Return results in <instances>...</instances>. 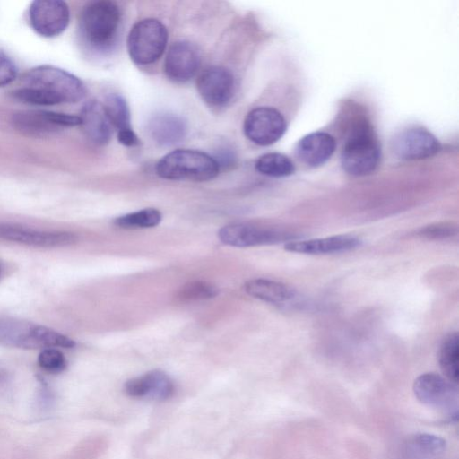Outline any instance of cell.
I'll return each mask as SVG.
<instances>
[{
  "instance_id": "obj_19",
  "label": "cell",
  "mask_w": 459,
  "mask_h": 459,
  "mask_svg": "<svg viewBox=\"0 0 459 459\" xmlns=\"http://www.w3.org/2000/svg\"><path fill=\"white\" fill-rule=\"evenodd\" d=\"M86 135L97 144H106L112 134V126L107 117L103 104L90 100L84 104L79 116Z\"/></svg>"
},
{
  "instance_id": "obj_24",
  "label": "cell",
  "mask_w": 459,
  "mask_h": 459,
  "mask_svg": "<svg viewBox=\"0 0 459 459\" xmlns=\"http://www.w3.org/2000/svg\"><path fill=\"white\" fill-rule=\"evenodd\" d=\"M255 169L265 176L281 178L291 175L295 167L284 154L269 152L258 158L255 162Z\"/></svg>"
},
{
  "instance_id": "obj_30",
  "label": "cell",
  "mask_w": 459,
  "mask_h": 459,
  "mask_svg": "<svg viewBox=\"0 0 459 459\" xmlns=\"http://www.w3.org/2000/svg\"><path fill=\"white\" fill-rule=\"evenodd\" d=\"M17 67L13 60L0 50V87L13 82L17 77Z\"/></svg>"
},
{
  "instance_id": "obj_29",
  "label": "cell",
  "mask_w": 459,
  "mask_h": 459,
  "mask_svg": "<svg viewBox=\"0 0 459 459\" xmlns=\"http://www.w3.org/2000/svg\"><path fill=\"white\" fill-rule=\"evenodd\" d=\"M457 234V226L449 222L437 223L421 228L418 235L429 239H440Z\"/></svg>"
},
{
  "instance_id": "obj_18",
  "label": "cell",
  "mask_w": 459,
  "mask_h": 459,
  "mask_svg": "<svg viewBox=\"0 0 459 459\" xmlns=\"http://www.w3.org/2000/svg\"><path fill=\"white\" fill-rule=\"evenodd\" d=\"M334 138L325 132H316L304 136L297 145V154L308 166L324 164L334 152Z\"/></svg>"
},
{
  "instance_id": "obj_6",
  "label": "cell",
  "mask_w": 459,
  "mask_h": 459,
  "mask_svg": "<svg viewBox=\"0 0 459 459\" xmlns=\"http://www.w3.org/2000/svg\"><path fill=\"white\" fill-rule=\"evenodd\" d=\"M168 41L166 27L157 19L137 22L127 38V50L134 63L146 65L157 61L164 52Z\"/></svg>"
},
{
  "instance_id": "obj_8",
  "label": "cell",
  "mask_w": 459,
  "mask_h": 459,
  "mask_svg": "<svg viewBox=\"0 0 459 459\" xmlns=\"http://www.w3.org/2000/svg\"><path fill=\"white\" fill-rule=\"evenodd\" d=\"M220 240L228 246L248 247L287 241L293 235L281 229L248 223L225 225L218 231Z\"/></svg>"
},
{
  "instance_id": "obj_28",
  "label": "cell",
  "mask_w": 459,
  "mask_h": 459,
  "mask_svg": "<svg viewBox=\"0 0 459 459\" xmlns=\"http://www.w3.org/2000/svg\"><path fill=\"white\" fill-rule=\"evenodd\" d=\"M38 363L41 368L49 373H60L66 367L64 354L56 348H47L40 351Z\"/></svg>"
},
{
  "instance_id": "obj_15",
  "label": "cell",
  "mask_w": 459,
  "mask_h": 459,
  "mask_svg": "<svg viewBox=\"0 0 459 459\" xmlns=\"http://www.w3.org/2000/svg\"><path fill=\"white\" fill-rule=\"evenodd\" d=\"M395 154L404 160H420L433 156L440 150L437 138L423 128H410L400 132L394 139Z\"/></svg>"
},
{
  "instance_id": "obj_11",
  "label": "cell",
  "mask_w": 459,
  "mask_h": 459,
  "mask_svg": "<svg viewBox=\"0 0 459 459\" xmlns=\"http://www.w3.org/2000/svg\"><path fill=\"white\" fill-rule=\"evenodd\" d=\"M30 22L40 36L52 38L60 35L68 26L70 11L60 0H37L29 10Z\"/></svg>"
},
{
  "instance_id": "obj_21",
  "label": "cell",
  "mask_w": 459,
  "mask_h": 459,
  "mask_svg": "<svg viewBox=\"0 0 459 459\" xmlns=\"http://www.w3.org/2000/svg\"><path fill=\"white\" fill-rule=\"evenodd\" d=\"M244 290L249 296L274 305L286 304L295 298V290L289 285L266 279L250 280Z\"/></svg>"
},
{
  "instance_id": "obj_22",
  "label": "cell",
  "mask_w": 459,
  "mask_h": 459,
  "mask_svg": "<svg viewBox=\"0 0 459 459\" xmlns=\"http://www.w3.org/2000/svg\"><path fill=\"white\" fill-rule=\"evenodd\" d=\"M458 361H459V337L458 333H451L443 340L439 353L438 363L446 378L457 384L458 382Z\"/></svg>"
},
{
  "instance_id": "obj_31",
  "label": "cell",
  "mask_w": 459,
  "mask_h": 459,
  "mask_svg": "<svg viewBox=\"0 0 459 459\" xmlns=\"http://www.w3.org/2000/svg\"><path fill=\"white\" fill-rule=\"evenodd\" d=\"M119 143L125 146L132 147L139 144V139L133 129H126L117 133Z\"/></svg>"
},
{
  "instance_id": "obj_17",
  "label": "cell",
  "mask_w": 459,
  "mask_h": 459,
  "mask_svg": "<svg viewBox=\"0 0 459 459\" xmlns=\"http://www.w3.org/2000/svg\"><path fill=\"white\" fill-rule=\"evenodd\" d=\"M361 245V239L354 235L341 234L322 238L290 241L284 248L289 252L307 255H330L353 250Z\"/></svg>"
},
{
  "instance_id": "obj_16",
  "label": "cell",
  "mask_w": 459,
  "mask_h": 459,
  "mask_svg": "<svg viewBox=\"0 0 459 459\" xmlns=\"http://www.w3.org/2000/svg\"><path fill=\"white\" fill-rule=\"evenodd\" d=\"M124 390L133 398L164 401L173 395L175 386L165 372L152 370L129 379L125 384Z\"/></svg>"
},
{
  "instance_id": "obj_26",
  "label": "cell",
  "mask_w": 459,
  "mask_h": 459,
  "mask_svg": "<svg viewBox=\"0 0 459 459\" xmlns=\"http://www.w3.org/2000/svg\"><path fill=\"white\" fill-rule=\"evenodd\" d=\"M161 218L162 215L159 210L145 208L116 218L114 224L124 229L152 228L160 222Z\"/></svg>"
},
{
  "instance_id": "obj_2",
  "label": "cell",
  "mask_w": 459,
  "mask_h": 459,
  "mask_svg": "<svg viewBox=\"0 0 459 459\" xmlns=\"http://www.w3.org/2000/svg\"><path fill=\"white\" fill-rule=\"evenodd\" d=\"M120 23L121 12L116 3L108 0L92 1L81 13L80 36L91 49L104 51L114 44Z\"/></svg>"
},
{
  "instance_id": "obj_25",
  "label": "cell",
  "mask_w": 459,
  "mask_h": 459,
  "mask_svg": "<svg viewBox=\"0 0 459 459\" xmlns=\"http://www.w3.org/2000/svg\"><path fill=\"white\" fill-rule=\"evenodd\" d=\"M103 107L111 126L118 132L132 129L130 110L123 97L111 94L106 99Z\"/></svg>"
},
{
  "instance_id": "obj_13",
  "label": "cell",
  "mask_w": 459,
  "mask_h": 459,
  "mask_svg": "<svg viewBox=\"0 0 459 459\" xmlns=\"http://www.w3.org/2000/svg\"><path fill=\"white\" fill-rule=\"evenodd\" d=\"M200 62L199 51L193 43L177 41L170 46L167 53L164 71L169 80L182 83L195 76Z\"/></svg>"
},
{
  "instance_id": "obj_27",
  "label": "cell",
  "mask_w": 459,
  "mask_h": 459,
  "mask_svg": "<svg viewBox=\"0 0 459 459\" xmlns=\"http://www.w3.org/2000/svg\"><path fill=\"white\" fill-rule=\"evenodd\" d=\"M219 290L212 283L195 281L183 285L177 293V299L181 301L207 299L218 295Z\"/></svg>"
},
{
  "instance_id": "obj_4",
  "label": "cell",
  "mask_w": 459,
  "mask_h": 459,
  "mask_svg": "<svg viewBox=\"0 0 459 459\" xmlns=\"http://www.w3.org/2000/svg\"><path fill=\"white\" fill-rule=\"evenodd\" d=\"M220 171L218 161L209 154L190 149H178L163 156L156 165V173L171 180L207 181Z\"/></svg>"
},
{
  "instance_id": "obj_12",
  "label": "cell",
  "mask_w": 459,
  "mask_h": 459,
  "mask_svg": "<svg viewBox=\"0 0 459 459\" xmlns=\"http://www.w3.org/2000/svg\"><path fill=\"white\" fill-rule=\"evenodd\" d=\"M0 239L35 247H59L74 244L77 241V236L68 231L42 230L0 223Z\"/></svg>"
},
{
  "instance_id": "obj_3",
  "label": "cell",
  "mask_w": 459,
  "mask_h": 459,
  "mask_svg": "<svg viewBox=\"0 0 459 459\" xmlns=\"http://www.w3.org/2000/svg\"><path fill=\"white\" fill-rule=\"evenodd\" d=\"M0 345L20 349L73 348L67 336L24 319L0 316Z\"/></svg>"
},
{
  "instance_id": "obj_1",
  "label": "cell",
  "mask_w": 459,
  "mask_h": 459,
  "mask_svg": "<svg viewBox=\"0 0 459 459\" xmlns=\"http://www.w3.org/2000/svg\"><path fill=\"white\" fill-rule=\"evenodd\" d=\"M84 95L85 87L78 77L52 65H39L28 71L17 92L21 102L35 106L74 103Z\"/></svg>"
},
{
  "instance_id": "obj_23",
  "label": "cell",
  "mask_w": 459,
  "mask_h": 459,
  "mask_svg": "<svg viewBox=\"0 0 459 459\" xmlns=\"http://www.w3.org/2000/svg\"><path fill=\"white\" fill-rule=\"evenodd\" d=\"M409 452L416 458L429 459L441 455L446 446V440L438 436L420 433L409 439Z\"/></svg>"
},
{
  "instance_id": "obj_32",
  "label": "cell",
  "mask_w": 459,
  "mask_h": 459,
  "mask_svg": "<svg viewBox=\"0 0 459 459\" xmlns=\"http://www.w3.org/2000/svg\"><path fill=\"white\" fill-rule=\"evenodd\" d=\"M0 273H1V267H0Z\"/></svg>"
},
{
  "instance_id": "obj_9",
  "label": "cell",
  "mask_w": 459,
  "mask_h": 459,
  "mask_svg": "<svg viewBox=\"0 0 459 459\" xmlns=\"http://www.w3.org/2000/svg\"><path fill=\"white\" fill-rule=\"evenodd\" d=\"M12 122L22 134L48 136L63 128L80 126L81 118L79 116L49 110H26L14 114Z\"/></svg>"
},
{
  "instance_id": "obj_5",
  "label": "cell",
  "mask_w": 459,
  "mask_h": 459,
  "mask_svg": "<svg viewBox=\"0 0 459 459\" xmlns=\"http://www.w3.org/2000/svg\"><path fill=\"white\" fill-rule=\"evenodd\" d=\"M381 156L379 143L366 123L357 125L349 135L341 155L343 169L353 176L373 172Z\"/></svg>"
},
{
  "instance_id": "obj_7",
  "label": "cell",
  "mask_w": 459,
  "mask_h": 459,
  "mask_svg": "<svg viewBox=\"0 0 459 459\" xmlns=\"http://www.w3.org/2000/svg\"><path fill=\"white\" fill-rule=\"evenodd\" d=\"M413 392L422 403L444 410L449 413L451 420H457L458 389L456 384L438 374L425 373L415 379Z\"/></svg>"
},
{
  "instance_id": "obj_14",
  "label": "cell",
  "mask_w": 459,
  "mask_h": 459,
  "mask_svg": "<svg viewBox=\"0 0 459 459\" xmlns=\"http://www.w3.org/2000/svg\"><path fill=\"white\" fill-rule=\"evenodd\" d=\"M197 91L208 105L224 106L233 95V75L230 71L222 66L208 67L198 77Z\"/></svg>"
},
{
  "instance_id": "obj_20",
  "label": "cell",
  "mask_w": 459,
  "mask_h": 459,
  "mask_svg": "<svg viewBox=\"0 0 459 459\" xmlns=\"http://www.w3.org/2000/svg\"><path fill=\"white\" fill-rule=\"evenodd\" d=\"M152 138L164 146L180 142L186 134V124L179 117L171 114L155 116L149 123Z\"/></svg>"
},
{
  "instance_id": "obj_10",
  "label": "cell",
  "mask_w": 459,
  "mask_h": 459,
  "mask_svg": "<svg viewBox=\"0 0 459 459\" xmlns=\"http://www.w3.org/2000/svg\"><path fill=\"white\" fill-rule=\"evenodd\" d=\"M286 131V121L275 108L259 107L252 109L244 121L246 136L257 145L266 146L277 142Z\"/></svg>"
}]
</instances>
